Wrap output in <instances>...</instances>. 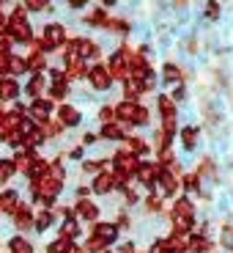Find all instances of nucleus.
<instances>
[{
	"mask_svg": "<svg viewBox=\"0 0 233 253\" xmlns=\"http://www.w3.org/2000/svg\"><path fill=\"white\" fill-rule=\"evenodd\" d=\"M25 69L31 72L33 77H36V75H41V72L47 69V58L41 55V52H33V55H31V58H28V61H25Z\"/></svg>",
	"mask_w": 233,
	"mask_h": 253,
	"instance_id": "obj_16",
	"label": "nucleus"
},
{
	"mask_svg": "<svg viewBox=\"0 0 233 253\" xmlns=\"http://www.w3.org/2000/svg\"><path fill=\"white\" fill-rule=\"evenodd\" d=\"M77 215H80L82 220H96L99 207H96L94 201H88V198H80V201H77Z\"/></svg>",
	"mask_w": 233,
	"mask_h": 253,
	"instance_id": "obj_15",
	"label": "nucleus"
},
{
	"mask_svg": "<svg viewBox=\"0 0 233 253\" xmlns=\"http://www.w3.org/2000/svg\"><path fill=\"white\" fill-rule=\"evenodd\" d=\"M66 94H69V83H52V85H50V96H52V99H63Z\"/></svg>",
	"mask_w": 233,
	"mask_h": 253,
	"instance_id": "obj_33",
	"label": "nucleus"
},
{
	"mask_svg": "<svg viewBox=\"0 0 233 253\" xmlns=\"http://www.w3.org/2000/svg\"><path fill=\"white\" fill-rule=\"evenodd\" d=\"M167 146H170V135H165L162 129H159V132H157V140H154V149H157V152H165Z\"/></svg>",
	"mask_w": 233,
	"mask_h": 253,
	"instance_id": "obj_36",
	"label": "nucleus"
},
{
	"mask_svg": "<svg viewBox=\"0 0 233 253\" xmlns=\"http://www.w3.org/2000/svg\"><path fill=\"white\" fill-rule=\"evenodd\" d=\"M145 209H148V212H159V209H162V201H159L157 196H151L148 201H145Z\"/></svg>",
	"mask_w": 233,
	"mask_h": 253,
	"instance_id": "obj_40",
	"label": "nucleus"
},
{
	"mask_svg": "<svg viewBox=\"0 0 233 253\" xmlns=\"http://www.w3.org/2000/svg\"><path fill=\"white\" fill-rule=\"evenodd\" d=\"M8 61H11V52H0V77L8 75Z\"/></svg>",
	"mask_w": 233,
	"mask_h": 253,
	"instance_id": "obj_39",
	"label": "nucleus"
},
{
	"mask_svg": "<svg viewBox=\"0 0 233 253\" xmlns=\"http://www.w3.org/2000/svg\"><path fill=\"white\" fill-rule=\"evenodd\" d=\"M69 6H71V8H74V11H77V8H82V6H85V3H82V0H71Z\"/></svg>",
	"mask_w": 233,
	"mask_h": 253,
	"instance_id": "obj_45",
	"label": "nucleus"
},
{
	"mask_svg": "<svg viewBox=\"0 0 233 253\" xmlns=\"http://www.w3.org/2000/svg\"><path fill=\"white\" fill-rule=\"evenodd\" d=\"M17 96H19V83L14 77H0V99L17 102Z\"/></svg>",
	"mask_w": 233,
	"mask_h": 253,
	"instance_id": "obj_9",
	"label": "nucleus"
},
{
	"mask_svg": "<svg viewBox=\"0 0 233 253\" xmlns=\"http://www.w3.org/2000/svg\"><path fill=\"white\" fill-rule=\"evenodd\" d=\"M159 110H162V119H176V102L170 99V94L159 96Z\"/></svg>",
	"mask_w": 233,
	"mask_h": 253,
	"instance_id": "obj_22",
	"label": "nucleus"
},
{
	"mask_svg": "<svg viewBox=\"0 0 233 253\" xmlns=\"http://www.w3.org/2000/svg\"><path fill=\"white\" fill-rule=\"evenodd\" d=\"M22 72H28V69H25V61H22L19 55H14V52H11V61H8V75L19 77Z\"/></svg>",
	"mask_w": 233,
	"mask_h": 253,
	"instance_id": "obj_30",
	"label": "nucleus"
},
{
	"mask_svg": "<svg viewBox=\"0 0 233 253\" xmlns=\"http://www.w3.org/2000/svg\"><path fill=\"white\" fill-rule=\"evenodd\" d=\"M80 110L74 108V105H61V108H58V124L61 126H66V129H69V126H77L80 124Z\"/></svg>",
	"mask_w": 233,
	"mask_h": 253,
	"instance_id": "obj_7",
	"label": "nucleus"
},
{
	"mask_svg": "<svg viewBox=\"0 0 233 253\" xmlns=\"http://www.w3.org/2000/svg\"><path fill=\"white\" fill-rule=\"evenodd\" d=\"M101 138H107V140H126L124 135V126L115 121V124H104L101 126Z\"/></svg>",
	"mask_w": 233,
	"mask_h": 253,
	"instance_id": "obj_19",
	"label": "nucleus"
},
{
	"mask_svg": "<svg viewBox=\"0 0 233 253\" xmlns=\"http://www.w3.org/2000/svg\"><path fill=\"white\" fill-rule=\"evenodd\" d=\"M195 138H198V129H195V126H187V129H181V140H184V149H187V152H192V149H195Z\"/></svg>",
	"mask_w": 233,
	"mask_h": 253,
	"instance_id": "obj_29",
	"label": "nucleus"
},
{
	"mask_svg": "<svg viewBox=\"0 0 233 253\" xmlns=\"http://www.w3.org/2000/svg\"><path fill=\"white\" fill-rule=\"evenodd\" d=\"M50 113H52V102L50 99H33L31 102V108H28V119H33L36 124H44L47 119H50Z\"/></svg>",
	"mask_w": 233,
	"mask_h": 253,
	"instance_id": "obj_5",
	"label": "nucleus"
},
{
	"mask_svg": "<svg viewBox=\"0 0 233 253\" xmlns=\"http://www.w3.org/2000/svg\"><path fill=\"white\" fill-rule=\"evenodd\" d=\"M126 152L134 154V157H140V154H148V143L140 138H126Z\"/></svg>",
	"mask_w": 233,
	"mask_h": 253,
	"instance_id": "obj_25",
	"label": "nucleus"
},
{
	"mask_svg": "<svg viewBox=\"0 0 233 253\" xmlns=\"http://www.w3.org/2000/svg\"><path fill=\"white\" fill-rule=\"evenodd\" d=\"M94 140H96V135H91V132H85V135H82V143H85V146H91Z\"/></svg>",
	"mask_w": 233,
	"mask_h": 253,
	"instance_id": "obj_43",
	"label": "nucleus"
},
{
	"mask_svg": "<svg viewBox=\"0 0 233 253\" xmlns=\"http://www.w3.org/2000/svg\"><path fill=\"white\" fill-rule=\"evenodd\" d=\"M134 176H137V182H140V184L151 187L154 179L159 176V168H157L154 163H140V168H137V173H134Z\"/></svg>",
	"mask_w": 233,
	"mask_h": 253,
	"instance_id": "obj_11",
	"label": "nucleus"
},
{
	"mask_svg": "<svg viewBox=\"0 0 233 253\" xmlns=\"http://www.w3.org/2000/svg\"><path fill=\"white\" fill-rule=\"evenodd\" d=\"M71 248H74V242H71V240H66V237H58L55 242H50L47 253H69Z\"/></svg>",
	"mask_w": 233,
	"mask_h": 253,
	"instance_id": "obj_27",
	"label": "nucleus"
},
{
	"mask_svg": "<svg viewBox=\"0 0 233 253\" xmlns=\"http://www.w3.org/2000/svg\"><path fill=\"white\" fill-rule=\"evenodd\" d=\"M99 119L104 121V124H115V110L113 108H101L99 110Z\"/></svg>",
	"mask_w": 233,
	"mask_h": 253,
	"instance_id": "obj_38",
	"label": "nucleus"
},
{
	"mask_svg": "<svg viewBox=\"0 0 233 253\" xmlns=\"http://www.w3.org/2000/svg\"><path fill=\"white\" fill-rule=\"evenodd\" d=\"M148 253H167V242H165V240L154 242V245H151V251H148Z\"/></svg>",
	"mask_w": 233,
	"mask_h": 253,
	"instance_id": "obj_41",
	"label": "nucleus"
},
{
	"mask_svg": "<svg viewBox=\"0 0 233 253\" xmlns=\"http://www.w3.org/2000/svg\"><path fill=\"white\" fill-rule=\"evenodd\" d=\"M99 168H101L99 163H82V171H85V173H96Z\"/></svg>",
	"mask_w": 233,
	"mask_h": 253,
	"instance_id": "obj_42",
	"label": "nucleus"
},
{
	"mask_svg": "<svg viewBox=\"0 0 233 253\" xmlns=\"http://www.w3.org/2000/svg\"><path fill=\"white\" fill-rule=\"evenodd\" d=\"M63 42H66V31H63L61 22H50V25H44V31H41V55L52 52L55 47H61Z\"/></svg>",
	"mask_w": 233,
	"mask_h": 253,
	"instance_id": "obj_2",
	"label": "nucleus"
},
{
	"mask_svg": "<svg viewBox=\"0 0 233 253\" xmlns=\"http://www.w3.org/2000/svg\"><path fill=\"white\" fill-rule=\"evenodd\" d=\"M94 237H99V240H104L110 245V242L118 240V226H115V223H96V226H94Z\"/></svg>",
	"mask_w": 233,
	"mask_h": 253,
	"instance_id": "obj_13",
	"label": "nucleus"
},
{
	"mask_svg": "<svg viewBox=\"0 0 233 253\" xmlns=\"http://www.w3.org/2000/svg\"><path fill=\"white\" fill-rule=\"evenodd\" d=\"M19 207H22V201H19V193H17V190H3V193H0V212L14 215Z\"/></svg>",
	"mask_w": 233,
	"mask_h": 253,
	"instance_id": "obj_8",
	"label": "nucleus"
},
{
	"mask_svg": "<svg viewBox=\"0 0 233 253\" xmlns=\"http://www.w3.org/2000/svg\"><path fill=\"white\" fill-rule=\"evenodd\" d=\"M88 80H91V85H94L96 91H107L110 85H113V77H110L107 66H101V63H96V66L88 69Z\"/></svg>",
	"mask_w": 233,
	"mask_h": 253,
	"instance_id": "obj_4",
	"label": "nucleus"
},
{
	"mask_svg": "<svg viewBox=\"0 0 233 253\" xmlns=\"http://www.w3.org/2000/svg\"><path fill=\"white\" fill-rule=\"evenodd\" d=\"M165 80H167V83H178V80H181V69L173 66V63H167V66H165Z\"/></svg>",
	"mask_w": 233,
	"mask_h": 253,
	"instance_id": "obj_34",
	"label": "nucleus"
},
{
	"mask_svg": "<svg viewBox=\"0 0 233 253\" xmlns=\"http://www.w3.org/2000/svg\"><path fill=\"white\" fill-rule=\"evenodd\" d=\"M8 248H11V253H33V242L25 240L22 234L8 237Z\"/></svg>",
	"mask_w": 233,
	"mask_h": 253,
	"instance_id": "obj_17",
	"label": "nucleus"
},
{
	"mask_svg": "<svg viewBox=\"0 0 233 253\" xmlns=\"http://www.w3.org/2000/svg\"><path fill=\"white\" fill-rule=\"evenodd\" d=\"M107 248H110V245H107L104 240H99V237H91V240L85 242V251H88V253H104Z\"/></svg>",
	"mask_w": 233,
	"mask_h": 253,
	"instance_id": "obj_31",
	"label": "nucleus"
},
{
	"mask_svg": "<svg viewBox=\"0 0 233 253\" xmlns=\"http://www.w3.org/2000/svg\"><path fill=\"white\" fill-rule=\"evenodd\" d=\"M140 163H143V160H137L134 154H129V152H118V154L113 157V171L124 173L126 179H132L134 173H137Z\"/></svg>",
	"mask_w": 233,
	"mask_h": 253,
	"instance_id": "obj_3",
	"label": "nucleus"
},
{
	"mask_svg": "<svg viewBox=\"0 0 233 253\" xmlns=\"http://www.w3.org/2000/svg\"><path fill=\"white\" fill-rule=\"evenodd\" d=\"M173 215L192 217V215H195V207H192V201H189V198H178V201H176V207H173Z\"/></svg>",
	"mask_w": 233,
	"mask_h": 253,
	"instance_id": "obj_26",
	"label": "nucleus"
},
{
	"mask_svg": "<svg viewBox=\"0 0 233 253\" xmlns=\"http://www.w3.org/2000/svg\"><path fill=\"white\" fill-rule=\"evenodd\" d=\"M173 234H189V228H192V217H181V215H173Z\"/></svg>",
	"mask_w": 233,
	"mask_h": 253,
	"instance_id": "obj_28",
	"label": "nucleus"
},
{
	"mask_svg": "<svg viewBox=\"0 0 233 253\" xmlns=\"http://www.w3.org/2000/svg\"><path fill=\"white\" fill-rule=\"evenodd\" d=\"M159 187H162V193L165 196H176V190H178V176H176V171H170V168H159Z\"/></svg>",
	"mask_w": 233,
	"mask_h": 253,
	"instance_id": "obj_6",
	"label": "nucleus"
},
{
	"mask_svg": "<svg viewBox=\"0 0 233 253\" xmlns=\"http://www.w3.org/2000/svg\"><path fill=\"white\" fill-rule=\"evenodd\" d=\"M91 190H94L96 196H107V193H113L115 190L113 173H99V176L94 179V184H91Z\"/></svg>",
	"mask_w": 233,
	"mask_h": 253,
	"instance_id": "obj_10",
	"label": "nucleus"
},
{
	"mask_svg": "<svg viewBox=\"0 0 233 253\" xmlns=\"http://www.w3.org/2000/svg\"><path fill=\"white\" fill-rule=\"evenodd\" d=\"M6 22H8L6 31H8V36H11L14 42H31L33 39V28H31V22H28V11L22 6L14 8L11 17H8Z\"/></svg>",
	"mask_w": 233,
	"mask_h": 253,
	"instance_id": "obj_1",
	"label": "nucleus"
},
{
	"mask_svg": "<svg viewBox=\"0 0 233 253\" xmlns=\"http://www.w3.org/2000/svg\"><path fill=\"white\" fill-rule=\"evenodd\" d=\"M165 242H167V253H184V251H187V245H189V237L173 234L170 240H165Z\"/></svg>",
	"mask_w": 233,
	"mask_h": 253,
	"instance_id": "obj_20",
	"label": "nucleus"
},
{
	"mask_svg": "<svg viewBox=\"0 0 233 253\" xmlns=\"http://www.w3.org/2000/svg\"><path fill=\"white\" fill-rule=\"evenodd\" d=\"M52 220H55V217H52L50 209H41V212H38V215L33 217V228H36L38 234H44L47 228H52Z\"/></svg>",
	"mask_w": 233,
	"mask_h": 253,
	"instance_id": "obj_18",
	"label": "nucleus"
},
{
	"mask_svg": "<svg viewBox=\"0 0 233 253\" xmlns=\"http://www.w3.org/2000/svg\"><path fill=\"white\" fill-rule=\"evenodd\" d=\"M25 91L33 96V99H41V94H44V75H36V77H31V83L25 85Z\"/></svg>",
	"mask_w": 233,
	"mask_h": 253,
	"instance_id": "obj_21",
	"label": "nucleus"
},
{
	"mask_svg": "<svg viewBox=\"0 0 233 253\" xmlns=\"http://www.w3.org/2000/svg\"><path fill=\"white\" fill-rule=\"evenodd\" d=\"M14 44H17V42L8 36V31H0V52H11Z\"/></svg>",
	"mask_w": 233,
	"mask_h": 253,
	"instance_id": "obj_35",
	"label": "nucleus"
},
{
	"mask_svg": "<svg viewBox=\"0 0 233 253\" xmlns=\"http://www.w3.org/2000/svg\"><path fill=\"white\" fill-rule=\"evenodd\" d=\"M134 108H137L134 102H121L118 108H113V110H115V119H121V121H129V124H132Z\"/></svg>",
	"mask_w": 233,
	"mask_h": 253,
	"instance_id": "obj_24",
	"label": "nucleus"
},
{
	"mask_svg": "<svg viewBox=\"0 0 233 253\" xmlns=\"http://www.w3.org/2000/svg\"><path fill=\"white\" fill-rule=\"evenodd\" d=\"M132 124H148V110H145L143 105H137V108H134V116H132Z\"/></svg>",
	"mask_w": 233,
	"mask_h": 253,
	"instance_id": "obj_37",
	"label": "nucleus"
},
{
	"mask_svg": "<svg viewBox=\"0 0 233 253\" xmlns=\"http://www.w3.org/2000/svg\"><path fill=\"white\" fill-rule=\"evenodd\" d=\"M104 253H110V251H104Z\"/></svg>",
	"mask_w": 233,
	"mask_h": 253,
	"instance_id": "obj_46",
	"label": "nucleus"
},
{
	"mask_svg": "<svg viewBox=\"0 0 233 253\" xmlns=\"http://www.w3.org/2000/svg\"><path fill=\"white\" fill-rule=\"evenodd\" d=\"M208 248H211V242H208L206 237H195V240H189V251H192V253H206Z\"/></svg>",
	"mask_w": 233,
	"mask_h": 253,
	"instance_id": "obj_32",
	"label": "nucleus"
},
{
	"mask_svg": "<svg viewBox=\"0 0 233 253\" xmlns=\"http://www.w3.org/2000/svg\"><path fill=\"white\" fill-rule=\"evenodd\" d=\"M17 173V168H14V160L8 157H0V184L11 182V176Z\"/></svg>",
	"mask_w": 233,
	"mask_h": 253,
	"instance_id": "obj_23",
	"label": "nucleus"
},
{
	"mask_svg": "<svg viewBox=\"0 0 233 253\" xmlns=\"http://www.w3.org/2000/svg\"><path fill=\"white\" fill-rule=\"evenodd\" d=\"M124 94H126V102H134L140 94H145V83L137 80V77H126L124 80Z\"/></svg>",
	"mask_w": 233,
	"mask_h": 253,
	"instance_id": "obj_12",
	"label": "nucleus"
},
{
	"mask_svg": "<svg viewBox=\"0 0 233 253\" xmlns=\"http://www.w3.org/2000/svg\"><path fill=\"white\" fill-rule=\"evenodd\" d=\"M121 253H134V242H126V245H121Z\"/></svg>",
	"mask_w": 233,
	"mask_h": 253,
	"instance_id": "obj_44",
	"label": "nucleus"
},
{
	"mask_svg": "<svg viewBox=\"0 0 233 253\" xmlns=\"http://www.w3.org/2000/svg\"><path fill=\"white\" fill-rule=\"evenodd\" d=\"M14 228H19V231H28V228H33V215H31V207H22L14 212Z\"/></svg>",
	"mask_w": 233,
	"mask_h": 253,
	"instance_id": "obj_14",
	"label": "nucleus"
}]
</instances>
